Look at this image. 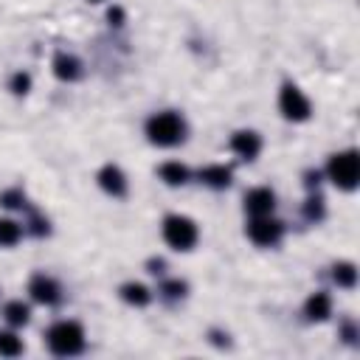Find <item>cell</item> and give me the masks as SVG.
I'll return each mask as SVG.
<instances>
[{
	"instance_id": "6da1fadb",
	"label": "cell",
	"mask_w": 360,
	"mask_h": 360,
	"mask_svg": "<svg viewBox=\"0 0 360 360\" xmlns=\"http://www.w3.org/2000/svg\"><path fill=\"white\" fill-rule=\"evenodd\" d=\"M146 135L158 146H174V143H180L186 138V121L177 112H172V110L155 112L146 121Z\"/></svg>"
},
{
	"instance_id": "7a4b0ae2",
	"label": "cell",
	"mask_w": 360,
	"mask_h": 360,
	"mask_svg": "<svg viewBox=\"0 0 360 360\" xmlns=\"http://www.w3.org/2000/svg\"><path fill=\"white\" fill-rule=\"evenodd\" d=\"M45 338H48V349L53 354H62V357L79 354L84 349V329L76 321H59V323H53Z\"/></svg>"
},
{
	"instance_id": "3957f363",
	"label": "cell",
	"mask_w": 360,
	"mask_h": 360,
	"mask_svg": "<svg viewBox=\"0 0 360 360\" xmlns=\"http://www.w3.org/2000/svg\"><path fill=\"white\" fill-rule=\"evenodd\" d=\"M326 172H329V180H332L338 188L352 191V188L357 186V180H360V158H357V152L349 149V152L332 155Z\"/></svg>"
},
{
	"instance_id": "277c9868",
	"label": "cell",
	"mask_w": 360,
	"mask_h": 360,
	"mask_svg": "<svg viewBox=\"0 0 360 360\" xmlns=\"http://www.w3.org/2000/svg\"><path fill=\"white\" fill-rule=\"evenodd\" d=\"M163 239L174 248V250H191L197 242V225L194 219L183 217V214H172L163 219Z\"/></svg>"
},
{
	"instance_id": "5b68a950",
	"label": "cell",
	"mask_w": 360,
	"mask_h": 360,
	"mask_svg": "<svg viewBox=\"0 0 360 360\" xmlns=\"http://www.w3.org/2000/svg\"><path fill=\"white\" fill-rule=\"evenodd\" d=\"M278 107L284 112V118L290 121H307L309 118V98L295 87V84H284L281 87V96H278Z\"/></svg>"
},
{
	"instance_id": "8992f818",
	"label": "cell",
	"mask_w": 360,
	"mask_h": 360,
	"mask_svg": "<svg viewBox=\"0 0 360 360\" xmlns=\"http://www.w3.org/2000/svg\"><path fill=\"white\" fill-rule=\"evenodd\" d=\"M281 233H284V225H281L278 219H270V214L253 217V219L248 222V236H250V242H256V245H262V248L276 245V242L281 239Z\"/></svg>"
},
{
	"instance_id": "52a82bcc",
	"label": "cell",
	"mask_w": 360,
	"mask_h": 360,
	"mask_svg": "<svg viewBox=\"0 0 360 360\" xmlns=\"http://www.w3.org/2000/svg\"><path fill=\"white\" fill-rule=\"evenodd\" d=\"M28 292H31V298L39 301V304H56V301L62 298L59 284H56L51 276H45V273L31 276V281H28Z\"/></svg>"
},
{
	"instance_id": "ba28073f",
	"label": "cell",
	"mask_w": 360,
	"mask_h": 360,
	"mask_svg": "<svg viewBox=\"0 0 360 360\" xmlns=\"http://www.w3.org/2000/svg\"><path fill=\"white\" fill-rule=\"evenodd\" d=\"M273 205H276V194L270 188H250L245 194V211L250 217H264L273 211Z\"/></svg>"
},
{
	"instance_id": "9c48e42d",
	"label": "cell",
	"mask_w": 360,
	"mask_h": 360,
	"mask_svg": "<svg viewBox=\"0 0 360 360\" xmlns=\"http://www.w3.org/2000/svg\"><path fill=\"white\" fill-rule=\"evenodd\" d=\"M98 186H101L107 194H112V197H124V194H127V177H124V172H121L118 166H112V163H107V166L98 172Z\"/></svg>"
},
{
	"instance_id": "30bf717a",
	"label": "cell",
	"mask_w": 360,
	"mask_h": 360,
	"mask_svg": "<svg viewBox=\"0 0 360 360\" xmlns=\"http://www.w3.org/2000/svg\"><path fill=\"white\" fill-rule=\"evenodd\" d=\"M231 149H233L239 158L253 160V158L259 155V149H262V138H259L256 132H236V135L231 138Z\"/></svg>"
},
{
	"instance_id": "8fae6325",
	"label": "cell",
	"mask_w": 360,
	"mask_h": 360,
	"mask_svg": "<svg viewBox=\"0 0 360 360\" xmlns=\"http://www.w3.org/2000/svg\"><path fill=\"white\" fill-rule=\"evenodd\" d=\"M53 73H56L62 82H73V79L82 76V62H79L76 56H70V53H56V59H53Z\"/></svg>"
},
{
	"instance_id": "7c38bea8",
	"label": "cell",
	"mask_w": 360,
	"mask_h": 360,
	"mask_svg": "<svg viewBox=\"0 0 360 360\" xmlns=\"http://www.w3.org/2000/svg\"><path fill=\"white\" fill-rule=\"evenodd\" d=\"M304 309H307V318L309 321H326L329 312H332V298L326 292H315V295L307 298V307Z\"/></svg>"
},
{
	"instance_id": "4fadbf2b",
	"label": "cell",
	"mask_w": 360,
	"mask_h": 360,
	"mask_svg": "<svg viewBox=\"0 0 360 360\" xmlns=\"http://www.w3.org/2000/svg\"><path fill=\"white\" fill-rule=\"evenodd\" d=\"M160 180L169 183V186H183L188 180V169L183 163H177V160H169V163L160 166Z\"/></svg>"
},
{
	"instance_id": "5bb4252c",
	"label": "cell",
	"mask_w": 360,
	"mask_h": 360,
	"mask_svg": "<svg viewBox=\"0 0 360 360\" xmlns=\"http://www.w3.org/2000/svg\"><path fill=\"white\" fill-rule=\"evenodd\" d=\"M200 180L208 183L211 188H225L231 183V169H225V166H205L200 172Z\"/></svg>"
},
{
	"instance_id": "9a60e30c",
	"label": "cell",
	"mask_w": 360,
	"mask_h": 360,
	"mask_svg": "<svg viewBox=\"0 0 360 360\" xmlns=\"http://www.w3.org/2000/svg\"><path fill=\"white\" fill-rule=\"evenodd\" d=\"M3 318H6L11 326H25L28 318H31V309H28V304H22V301H8V304L3 307Z\"/></svg>"
},
{
	"instance_id": "2e32d148",
	"label": "cell",
	"mask_w": 360,
	"mask_h": 360,
	"mask_svg": "<svg viewBox=\"0 0 360 360\" xmlns=\"http://www.w3.org/2000/svg\"><path fill=\"white\" fill-rule=\"evenodd\" d=\"M121 298L127 301V304H135V307H146L149 304V290L143 287V284H135V281H129V284H124L121 287Z\"/></svg>"
},
{
	"instance_id": "e0dca14e",
	"label": "cell",
	"mask_w": 360,
	"mask_h": 360,
	"mask_svg": "<svg viewBox=\"0 0 360 360\" xmlns=\"http://www.w3.org/2000/svg\"><path fill=\"white\" fill-rule=\"evenodd\" d=\"M20 236H22V228H20V222H14V219H0V245H17L20 242Z\"/></svg>"
},
{
	"instance_id": "ac0fdd59",
	"label": "cell",
	"mask_w": 360,
	"mask_h": 360,
	"mask_svg": "<svg viewBox=\"0 0 360 360\" xmlns=\"http://www.w3.org/2000/svg\"><path fill=\"white\" fill-rule=\"evenodd\" d=\"M335 281L340 284V287H354V281H357V270H354V264L352 262H340V264H335Z\"/></svg>"
},
{
	"instance_id": "d6986e66",
	"label": "cell",
	"mask_w": 360,
	"mask_h": 360,
	"mask_svg": "<svg viewBox=\"0 0 360 360\" xmlns=\"http://www.w3.org/2000/svg\"><path fill=\"white\" fill-rule=\"evenodd\" d=\"M20 352H22L20 338H17L14 332H0V354L14 357V354H20Z\"/></svg>"
},
{
	"instance_id": "ffe728a7",
	"label": "cell",
	"mask_w": 360,
	"mask_h": 360,
	"mask_svg": "<svg viewBox=\"0 0 360 360\" xmlns=\"http://www.w3.org/2000/svg\"><path fill=\"white\" fill-rule=\"evenodd\" d=\"M28 87H31L28 73H17V76L11 79V90H14V93H28Z\"/></svg>"
},
{
	"instance_id": "44dd1931",
	"label": "cell",
	"mask_w": 360,
	"mask_h": 360,
	"mask_svg": "<svg viewBox=\"0 0 360 360\" xmlns=\"http://www.w3.org/2000/svg\"><path fill=\"white\" fill-rule=\"evenodd\" d=\"M20 200H22V194H20V191H6V194L0 197V202H3L6 208H14V205H20Z\"/></svg>"
},
{
	"instance_id": "7402d4cb",
	"label": "cell",
	"mask_w": 360,
	"mask_h": 360,
	"mask_svg": "<svg viewBox=\"0 0 360 360\" xmlns=\"http://www.w3.org/2000/svg\"><path fill=\"white\" fill-rule=\"evenodd\" d=\"M163 292H169V295H183V292H186V284H183V281H169V284L163 287Z\"/></svg>"
},
{
	"instance_id": "603a6c76",
	"label": "cell",
	"mask_w": 360,
	"mask_h": 360,
	"mask_svg": "<svg viewBox=\"0 0 360 360\" xmlns=\"http://www.w3.org/2000/svg\"><path fill=\"white\" fill-rule=\"evenodd\" d=\"M110 20H115V25H121V20H124V11H121V8H110Z\"/></svg>"
},
{
	"instance_id": "cb8c5ba5",
	"label": "cell",
	"mask_w": 360,
	"mask_h": 360,
	"mask_svg": "<svg viewBox=\"0 0 360 360\" xmlns=\"http://www.w3.org/2000/svg\"><path fill=\"white\" fill-rule=\"evenodd\" d=\"M90 3H98V0H90Z\"/></svg>"
}]
</instances>
